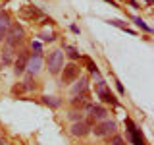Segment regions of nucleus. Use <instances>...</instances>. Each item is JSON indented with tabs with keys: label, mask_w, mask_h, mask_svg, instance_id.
Here are the masks:
<instances>
[{
	"label": "nucleus",
	"mask_w": 154,
	"mask_h": 145,
	"mask_svg": "<svg viewBox=\"0 0 154 145\" xmlns=\"http://www.w3.org/2000/svg\"><path fill=\"white\" fill-rule=\"evenodd\" d=\"M23 37H25V31H23V27L17 25V23H12L4 39H6V45H8L10 48H16L19 43H23Z\"/></svg>",
	"instance_id": "1"
},
{
	"label": "nucleus",
	"mask_w": 154,
	"mask_h": 145,
	"mask_svg": "<svg viewBox=\"0 0 154 145\" xmlns=\"http://www.w3.org/2000/svg\"><path fill=\"white\" fill-rule=\"evenodd\" d=\"M62 68H64V54H62V50H54L48 56V70H50V74H58Z\"/></svg>",
	"instance_id": "2"
},
{
	"label": "nucleus",
	"mask_w": 154,
	"mask_h": 145,
	"mask_svg": "<svg viewBox=\"0 0 154 145\" xmlns=\"http://www.w3.org/2000/svg\"><path fill=\"white\" fill-rule=\"evenodd\" d=\"M77 77H79V66L73 64V62L64 66V72H62V83H71V81H75Z\"/></svg>",
	"instance_id": "3"
},
{
	"label": "nucleus",
	"mask_w": 154,
	"mask_h": 145,
	"mask_svg": "<svg viewBox=\"0 0 154 145\" xmlns=\"http://www.w3.org/2000/svg\"><path fill=\"white\" fill-rule=\"evenodd\" d=\"M96 93L98 97L104 101V103H110V105H118V101H116V97L112 95V91L108 89V85L104 83V81H98V85H96Z\"/></svg>",
	"instance_id": "4"
},
{
	"label": "nucleus",
	"mask_w": 154,
	"mask_h": 145,
	"mask_svg": "<svg viewBox=\"0 0 154 145\" xmlns=\"http://www.w3.org/2000/svg\"><path fill=\"white\" fill-rule=\"evenodd\" d=\"M116 132V124L114 122H102V124H98V126H94V135H110V134H114Z\"/></svg>",
	"instance_id": "5"
},
{
	"label": "nucleus",
	"mask_w": 154,
	"mask_h": 145,
	"mask_svg": "<svg viewBox=\"0 0 154 145\" xmlns=\"http://www.w3.org/2000/svg\"><path fill=\"white\" fill-rule=\"evenodd\" d=\"M10 25H12V21H10V16H8L6 12H0V41L6 37Z\"/></svg>",
	"instance_id": "6"
},
{
	"label": "nucleus",
	"mask_w": 154,
	"mask_h": 145,
	"mask_svg": "<svg viewBox=\"0 0 154 145\" xmlns=\"http://www.w3.org/2000/svg\"><path fill=\"white\" fill-rule=\"evenodd\" d=\"M89 132H91V128H89V126H87L85 122H81V120L71 126V134L77 135V137H83V135H87Z\"/></svg>",
	"instance_id": "7"
},
{
	"label": "nucleus",
	"mask_w": 154,
	"mask_h": 145,
	"mask_svg": "<svg viewBox=\"0 0 154 145\" xmlns=\"http://www.w3.org/2000/svg\"><path fill=\"white\" fill-rule=\"evenodd\" d=\"M27 60H29V52H27V50H25V52H19V56L16 58V74H17V76L27 68Z\"/></svg>",
	"instance_id": "8"
},
{
	"label": "nucleus",
	"mask_w": 154,
	"mask_h": 145,
	"mask_svg": "<svg viewBox=\"0 0 154 145\" xmlns=\"http://www.w3.org/2000/svg\"><path fill=\"white\" fill-rule=\"evenodd\" d=\"M21 18H25V19H37V18H41L42 14L38 12V10L35 6H25V8H21Z\"/></svg>",
	"instance_id": "9"
},
{
	"label": "nucleus",
	"mask_w": 154,
	"mask_h": 145,
	"mask_svg": "<svg viewBox=\"0 0 154 145\" xmlns=\"http://www.w3.org/2000/svg\"><path fill=\"white\" fill-rule=\"evenodd\" d=\"M127 128H129V135H131V139H133V143L135 145H144V141H143V137L139 135V132H137V128H135V124L131 122V120H127Z\"/></svg>",
	"instance_id": "10"
},
{
	"label": "nucleus",
	"mask_w": 154,
	"mask_h": 145,
	"mask_svg": "<svg viewBox=\"0 0 154 145\" xmlns=\"http://www.w3.org/2000/svg\"><path fill=\"white\" fill-rule=\"evenodd\" d=\"M41 66H42L41 56H29V60H27V70L31 72V74H37V72L41 70Z\"/></svg>",
	"instance_id": "11"
},
{
	"label": "nucleus",
	"mask_w": 154,
	"mask_h": 145,
	"mask_svg": "<svg viewBox=\"0 0 154 145\" xmlns=\"http://www.w3.org/2000/svg\"><path fill=\"white\" fill-rule=\"evenodd\" d=\"M87 110L91 112V116H94V118H98V120H104V118H106V114H108L104 106H98V105H94V106H93V105H89V106H87Z\"/></svg>",
	"instance_id": "12"
},
{
	"label": "nucleus",
	"mask_w": 154,
	"mask_h": 145,
	"mask_svg": "<svg viewBox=\"0 0 154 145\" xmlns=\"http://www.w3.org/2000/svg\"><path fill=\"white\" fill-rule=\"evenodd\" d=\"M42 101H45V105L52 106V108H58V106L62 105V101L58 99V97H42Z\"/></svg>",
	"instance_id": "13"
},
{
	"label": "nucleus",
	"mask_w": 154,
	"mask_h": 145,
	"mask_svg": "<svg viewBox=\"0 0 154 145\" xmlns=\"http://www.w3.org/2000/svg\"><path fill=\"white\" fill-rule=\"evenodd\" d=\"M85 87H87V79L83 77V79H81L79 83H77V85L73 87V93H75V95H77V93H83V91H85Z\"/></svg>",
	"instance_id": "14"
},
{
	"label": "nucleus",
	"mask_w": 154,
	"mask_h": 145,
	"mask_svg": "<svg viewBox=\"0 0 154 145\" xmlns=\"http://www.w3.org/2000/svg\"><path fill=\"white\" fill-rule=\"evenodd\" d=\"M108 23H110V25H116V27H119V29H123V31H127V33H131L127 27H125V23H123V21H119V19H110Z\"/></svg>",
	"instance_id": "15"
},
{
	"label": "nucleus",
	"mask_w": 154,
	"mask_h": 145,
	"mask_svg": "<svg viewBox=\"0 0 154 145\" xmlns=\"http://www.w3.org/2000/svg\"><path fill=\"white\" fill-rule=\"evenodd\" d=\"M135 23H137V25L141 27V29H144V31H146V33H150V27H148V25H146V23L143 21L141 18H135Z\"/></svg>",
	"instance_id": "16"
},
{
	"label": "nucleus",
	"mask_w": 154,
	"mask_h": 145,
	"mask_svg": "<svg viewBox=\"0 0 154 145\" xmlns=\"http://www.w3.org/2000/svg\"><path fill=\"white\" fill-rule=\"evenodd\" d=\"M112 145H127V143H125V139L122 137V135H114V137H112Z\"/></svg>",
	"instance_id": "17"
},
{
	"label": "nucleus",
	"mask_w": 154,
	"mask_h": 145,
	"mask_svg": "<svg viewBox=\"0 0 154 145\" xmlns=\"http://www.w3.org/2000/svg\"><path fill=\"white\" fill-rule=\"evenodd\" d=\"M73 105H75V106H83V105H85V97H83V95H77L75 99H73Z\"/></svg>",
	"instance_id": "18"
},
{
	"label": "nucleus",
	"mask_w": 154,
	"mask_h": 145,
	"mask_svg": "<svg viewBox=\"0 0 154 145\" xmlns=\"http://www.w3.org/2000/svg\"><path fill=\"white\" fill-rule=\"evenodd\" d=\"M67 54H69V58H71V60H77V58H79V52H77L75 50V48H67Z\"/></svg>",
	"instance_id": "19"
},
{
	"label": "nucleus",
	"mask_w": 154,
	"mask_h": 145,
	"mask_svg": "<svg viewBox=\"0 0 154 145\" xmlns=\"http://www.w3.org/2000/svg\"><path fill=\"white\" fill-rule=\"evenodd\" d=\"M85 62H87V68H89L91 72H96V66L93 64V60H91V58H85Z\"/></svg>",
	"instance_id": "20"
},
{
	"label": "nucleus",
	"mask_w": 154,
	"mask_h": 145,
	"mask_svg": "<svg viewBox=\"0 0 154 145\" xmlns=\"http://www.w3.org/2000/svg\"><path fill=\"white\" fill-rule=\"evenodd\" d=\"M69 118H71V120H81V114H77V112H71V114H69Z\"/></svg>",
	"instance_id": "21"
},
{
	"label": "nucleus",
	"mask_w": 154,
	"mask_h": 145,
	"mask_svg": "<svg viewBox=\"0 0 154 145\" xmlns=\"http://www.w3.org/2000/svg\"><path fill=\"white\" fill-rule=\"evenodd\" d=\"M116 85H118V91H119V93H123V85L119 83V81H116Z\"/></svg>",
	"instance_id": "22"
},
{
	"label": "nucleus",
	"mask_w": 154,
	"mask_h": 145,
	"mask_svg": "<svg viewBox=\"0 0 154 145\" xmlns=\"http://www.w3.org/2000/svg\"><path fill=\"white\" fill-rule=\"evenodd\" d=\"M106 2H110V6H118V4H116V0H106Z\"/></svg>",
	"instance_id": "23"
},
{
	"label": "nucleus",
	"mask_w": 154,
	"mask_h": 145,
	"mask_svg": "<svg viewBox=\"0 0 154 145\" xmlns=\"http://www.w3.org/2000/svg\"><path fill=\"white\" fill-rule=\"evenodd\" d=\"M146 2H148V4H152V0H146Z\"/></svg>",
	"instance_id": "24"
},
{
	"label": "nucleus",
	"mask_w": 154,
	"mask_h": 145,
	"mask_svg": "<svg viewBox=\"0 0 154 145\" xmlns=\"http://www.w3.org/2000/svg\"><path fill=\"white\" fill-rule=\"evenodd\" d=\"M0 145H4V141H2V139H0Z\"/></svg>",
	"instance_id": "25"
},
{
	"label": "nucleus",
	"mask_w": 154,
	"mask_h": 145,
	"mask_svg": "<svg viewBox=\"0 0 154 145\" xmlns=\"http://www.w3.org/2000/svg\"><path fill=\"white\" fill-rule=\"evenodd\" d=\"M2 2H6V0H2Z\"/></svg>",
	"instance_id": "26"
}]
</instances>
